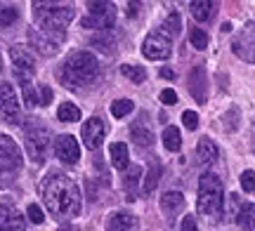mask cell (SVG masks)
<instances>
[{"instance_id": "obj_23", "label": "cell", "mask_w": 255, "mask_h": 231, "mask_svg": "<svg viewBox=\"0 0 255 231\" xmlns=\"http://www.w3.org/2000/svg\"><path fill=\"white\" fill-rule=\"evenodd\" d=\"M158 179H161V163H158V158H151L149 160V170H146V177H144V184H142V191L144 194H151L158 184Z\"/></svg>"}, {"instance_id": "obj_19", "label": "cell", "mask_w": 255, "mask_h": 231, "mask_svg": "<svg viewBox=\"0 0 255 231\" xmlns=\"http://www.w3.org/2000/svg\"><path fill=\"white\" fill-rule=\"evenodd\" d=\"M109 158H111V165L116 170H126L130 165V154H128L126 142H114L109 149Z\"/></svg>"}, {"instance_id": "obj_35", "label": "cell", "mask_w": 255, "mask_h": 231, "mask_svg": "<svg viewBox=\"0 0 255 231\" xmlns=\"http://www.w3.org/2000/svg\"><path fill=\"white\" fill-rule=\"evenodd\" d=\"M26 213H28V220H31L33 224H43V222H45V217H43V210H40V208H38L36 203L28 205Z\"/></svg>"}, {"instance_id": "obj_32", "label": "cell", "mask_w": 255, "mask_h": 231, "mask_svg": "<svg viewBox=\"0 0 255 231\" xmlns=\"http://www.w3.org/2000/svg\"><path fill=\"white\" fill-rule=\"evenodd\" d=\"M21 92H24V102L28 106H40V99H38V90L33 87L31 83H24L21 85Z\"/></svg>"}, {"instance_id": "obj_7", "label": "cell", "mask_w": 255, "mask_h": 231, "mask_svg": "<svg viewBox=\"0 0 255 231\" xmlns=\"http://www.w3.org/2000/svg\"><path fill=\"white\" fill-rule=\"evenodd\" d=\"M88 9L90 14L83 19L81 24L83 28H111L114 21H116V5L114 2H104V0H95V2H88Z\"/></svg>"}, {"instance_id": "obj_5", "label": "cell", "mask_w": 255, "mask_h": 231, "mask_svg": "<svg viewBox=\"0 0 255 231\" xmlns=\"http://www.w3.org/2000/svg\"><path fill=\"white\" fill-rule=\"evenodd\" d=\"M24 137H26L28 158L36 165H40L45 160L50 147H52V130L47 128L43 120H28L26 128H24Z\"/></svg>"}, {"instance_id": "obj_24", "label": "cell", "mask_w": 255, "mask_h": 231, "mask_svg": "<svg viewBox=\"0 0 255 231\" xmlns=\"http://www.w3.org/2000/svg\"><path fill=\"white\" fill-rule=\"evenodd\" d=\"M57 118L62 120V123H76V120H81V109L71 102H64L57 109Z\"/></svg>"}, {"instance_id": "obj_8", "label": "cell", "mask_w": 255, "mask_h": 231, "mask_svg": "<svg viewBox=\"0 0 255 231\" xmlns=\"http://www.w3.org/2000/svg\"><path fill=\"white\" fill-rule=\"evenodd\" d=\"M9 57H12V66H14V76L21 80V85L31 83V78L36 76V59L28 52V47L14 45L9 50Z\"/></svg>"}, {"instance_id": "obj_34", "label": "cell", "mask_w": 255, "mask_h": 231, "mask_svg": "<svg viewBox=\"0 0 255 231\" xmlns=\"http://www.w3.org/2000/svg\"><path fill=\"white\" fill-rule=\"evenodd\" d=\"M253 179H255V172H253V170H246V172L241 175V186H244V191H246V194H253V191H255Z\"/></svg>"}, {"instance_id": "obj_27", "label": "cell", "mask_w": 255, "mask_h": 231, "mask_svg": "<svg viewBox=\"0 0 255 231\" xmlns=\"http://www.w3.org/2000/svg\"><path fill=\"white\" fill-rule=\"evenodd\" d=\"M121 74L126 76V78H130L132 83H144V78H146V71L142 69V66H137V64H123L121 66Z\"/></svg>"}, {"instance_id": "obj_18", "label": "cell", "mask_w": 255, "mask_h": 231, "mask_svg": "<svg viewBox=\"0 0 255 231\" xmlns=\"http://www.w3.org/2000/svg\"><path fill=\"white\" fill-rule=\"evenodd\" d=\"M107 231H137V217L130 213H116L109 217Z\"/></svg>"}, {"instance_id": "obj_2", "label": "cell", "mask_w": 255, "mask_h": 231, "mask_svg": "<svg viewBox=\"0 0 255 231\" xmlns=\"http://www.w3.org/2000/svg\"><path fill=\"white\" fill-rule=\"evenodd\" d=\"M33 19L40 28V33H45L50 40H55L57 45L66 38V26L73 21V5L64 2H33Z\"/></svg>"}, {"instance_id": "obj_14", "label": "cell", "mask_w": 255, "mask_h": 231, "mask_svg": "<svg viewBox=\"0 0 255 231\" xmlns=\"http://www.w3.org/2000/svg\"><path fill=\"white\" fill-rule=\"evenodd\" d=\"M26 229V220L14 210L12 205L0 203V231H24Z\"/></svg>"}, {"instance_id": "obj_38", "label": "cell", "mask_w": 255, "mask_h": 231, "mask_svg": "<svg viewBox=\"0 0 255 231\" xmlns=\"http://www.w3.org/2000/svg\"><path fill=\"white\" fill-rule=\"evenodd\" d=\"M161 102H163V104H175V102H177V94H175V90H163V92H161Z\"/></svg>"}, {"instance_id": "obj_16", "label": "cell", "mask_w": 255, "mask_h": 231, "mask_svg": "<svg viewBox=\"0 0 255 231\" xmlns=\"http://www.w3.org/2000/svg\"><path fill=\"white\" fill-rule=\"evenodd\" d=\"M28 40L33 43V47H36L43 57H55L57 52H59V45H57L55 40H50L45 33H40L38 28H31V31H28Z\"/></svg>"}, {"instance_id": "obj_22", "label": "cell", "mask_w": 255, "mask_h": 231, "mask_svg": "<svg viewBox=\"0 0 255 231\" xmlns=\"http://www.w3.org/2000/svg\"><path fill=\"white\" fill-rule=\"evenodd\" d=\"M130 137L135 139L139 147H151V142H154V135H151V130L144 125V118H139L135 125L130 128Z\"/></svg>"}, {"instance_id": "obj_41", "label": "cell", "mask_w": 255, "mask_h": 231, "mask_svg": "<svg viewBox=\"0 0 255 231\" xmlns=\"http://www.w3.org/2000/svg\"><path fill=\"white\" fill-rule=\"evenodd\" d=\"M161 78H175V71H170V69H161Z\"/></svg>"}, {"instance_id": "obj_4", "label": "cell", "mask_w": 255, "mask_h": 231, "mask_svg": "<svg viewBox=\"0 0 255 231\" xmlns=\"http://www.w3.org/2000/svg\"><path fill=\"white\" fill-rule=\"evenodd\" d=\"M196 208L203 217L218 220L225 210V186L215 172H203L199 179V201Z\"/></svg>"}, {"instance_id": "obj_12", "label": "cell", "mask_w": 255, "mask_h": 231, "mask_svg": "<svg viewBox=\"0 0 255 231\" xmlns=\"http://www.w3.org/2000/svg\"><path fill=\"white\" fill-rule=\"evenodd\" d=\"M255 31H253V21H248L246 26V33H239L237 38H234V43H232V47H234V55L241 57V59H246L248 64L255 59V52H253V45H255Z\"/></svg>"}, {"instance_id": "obj_28", "label": "cell", "mask_w": 255, "mask_h": 231, "mask_svg": "<svg viewBox=\"0 0 255 231\" xmlns=\"http://www.w3.org/2000/svg\"><path fill=\"white\" fill-rule=\"evenodd\" d=\"M139 175H142V170L137 165H132L130 167V172L126 175V191H128V201H135L137 198V191H135V186H137V179H139Z\"/></svg>"}, {"instance_id": "obj_15", "label": "cell", "mask_w": 255, "mask_h": 231, "mask_svg": "<svg viewBox=\"0 0 255 231\" xmlns=\"http://www.w3.org/2000/svg\"><path fill=\"white\" fill-rule=\"evenodd\" d=\"M189 92L199 104L206 102V69L203 66H194L189 74Z\"/></svg>"}, {"instance_id": "obj_43", "label": "cell", "mask_w": 255, "mask_h": 231, "mask_svg": "<svg viewBox=\"0 0 255 231\" xmlns=\"http://www.w3.org/2000/svg\"><path fill=\"white\" fill-rule=\"evenodd\" d=\"M0 71H2V62H0Z\"/></svg>"}, {"instance_id": "obj_31", "label": "cell", "mask_w": 255, "mask_h": 231, "mask_svg": "<svg viewBox=\"0 0 255 231\" xmlns=\"http://www.w3.org/2000/svg\"><path fill=\"white\" fill-rule=\"evenodd\" d=\"M189 40L196 50H206V45H208V36H206L203 28H194V31L189 33Z\"/></svg>"}, {"instance_id": "obj_6", "label": "cell", "mask_w": 255, "mask_h": 231, "mask_svg": "<svg viewBox=\"0 0 255 231\" xmlns=\"http://www.w3.org/2000/svg\"><path fill=\"white\" fill-rule=\"evenodd\" d=\"M21 172V151L17 142L7 135H0V186H12Z\"/></svg>"}, {"instance_id": "obj_17", "label": "cell", "mask_w": 255, "mask_h": 231, "mask_svg": "<svg viewBox=\"0 0 255 231\" xmlns=\"http://www.w3.org/2000/svg\"><path fill=\"white\" fill-rule=\"evenodd\" d=\"M220 156V149L218 144L213 142V139L208 137H201L199 144H196V158H199V163H203V165H210V163H215Z\"/></svg>"}, {"instance_id": "obj_3", "label": "cell", "mask_w": 255, "mask_h": 231, "mask_svg": "<svg viewBox=\"0 0 255 231\" xmlns=\"http://www.w3.org/2000/svg\"><path fill=\"white\" fill-rule=\"evenodd\" d=\"M97 74H100V64L92 52H73L62 66V83L69 90H78L95 83Z\"/></svg>"}, {"instance_id": "obj_29", "label": "cell", "mask_w": 255, "mask_h": 231, "mask_svg": "<svg viewBox=\"0 0 255 231\" xmlns=\"http://www.w3.org/2000/svg\"><path fill=\"white\" fill-rule=\"evenodd\" d=\"M253 213H255L253 203H246L241 210H239V215H237V222L241 224L246 231H253Z\"/></svg>"}, {"instance_id": "obj_20", "label": "cell", "mask_w": 255, "mask_h": 231, "mask_svg": "<svg viewBox=\"0 0 255 231\" xmlns=\"http://www.w3.org/2000/svg\"><path fill=\"white\" fill-rule=\"evenodd\" d=\"M182 208H184V196L180 194V191H168V194H163V198H161V210H163V215L173 217V215H177Z\"/></svg>"}, {"instance_id": "obj_21", "label": "cell", "mask_w": 255, "mask_h": 231, "mask_svg": "<svg viewBox=\"0 0 255 231\" xmlns=\"http://www.w3.org/2000/svg\"><path fill=\"white\" fill-rule=\"evenodd\" d=\"M215 2L213 0H191L189 2V9H191V17L196 21H208L213 14H215Z\"/></svg>"}, {"instance_id": "obj_39", "label": "cell", "mask_w": 255, "mask_h": 231, "mask_svg": "<svg viewBox=\"0 0 255 231\" xmlns=\"http://www.w3.org/2000/svg\"><path fill=\"white\" fill-rule=\"evenodd\" d=\"M182 231H199V227H196V222H194V217H184L182 220Z\"/></svg>"}, {"instance_id": "obj_1", "label": "cell", "mask_w": 255, "mask_h": 231, "mask_svg": "<svg viewBox=\"0 0 255 231\" xmlns=\"http://www.w3.org/2000/svg\"><path fill=\"white\" fill-rule=\"evenodd\" d=\"M43 201L55 217H76L83 205L81 189L76 186L73 179H69L62 172H52L47 177L45 186H43Z\"/></svg>"}, {"instance_id": "obj_25", "label": "cell", "mask_w": 255, "mask_h": 231, "mask_svg": "<svg viewBox=\"0 0 255 231\" xmlns=\"http://www.w3.org/2000/svg\"><path fill=\"white\" fill-rule=\"evenodd\" d=\"M163 147L168 149V151H180V147H182L180 130L173 128V125H168V128L163 130Z\"/></svg>"}, {"instance_id": "obj_33", "label": "cell", "mask_w": 255, "mask_h": 231, "mask_svg": "<svg viewBox=\"0 0 255 231\" xmlns=\"http://www.w3.org/2000/svg\"><path fill=\"white\" fill-rule=\"evenodd\" d=\"M17 19H19L17 7H0V24H2V26H12Z\"/></svg>"}, {"instance_id": "obj_10", "label": "cell", "mask_w": 255, "mask_h": 231, "mask_svg": "<svg viewBox=\"0 0 255 231\" xmlns=\"http://www.w3.org/2000/svg\"><path fill=\"white\" fill-rule=\"evenodd\" d=\"M0 116L9 123L17 125L19 120V102H17V92L9 83H0Z\"/></svg>"}, {"instance_id": "obj_40", "label": "cell", "mask_w": 255, "mask_h": 231, "mask_svg": "<svg viewBox=\"0 0 255 231\" xmlns=\"http://www.w3.org/2000/svg\"><path fill=\"white\" fill-rule=\"evenodd\" d=\"M137 7H139V2H128V17H135Z\"/></svg>"}, {"instance_id": "obj_13", "label": "cell", "mask_w": 255, "mask_h": 231, "mask_svg": "<svg viewBox=\"0 0 255 231\" xmlns=\"http://www.w3.org/2000/svg\"><path fill=\"white\" fill-rule=\"evenodd\" d=\"M83 142H85V147L90 149H100V144L104 142V135H107V128H104V123L100 118H90L88 123H83Z\"/></svg>"}, {"instance_id": "obj_9", "label": "cell", "mask_w": 255, "mask_h": 231, "mask_svg": "<svg viewBox=\"0 0 255 231\" xmlns=\"http://www.w3.org/2000/svg\"><path fill=\"white\" fill-rule=\"evenodd\" d=\"M170 38H165L161 31H156L151 36H146L144 45H142V55L151 62H161V59H168L170 57Z\"/></svg>"}, {"instance_id": "obj_11", "label": "cell", "mask_w": 255, "mask_h": 231, "mask_svg": "<svg viewBox=\"0 0 255 231\" xmlns=\"http://www.w3.org/2000/svg\"><path fill=\"white\" fill-rule=\"evenodd\" d=\"M52 142H55V156L59 160L69 163V165H76L81 160V147H78V142L71 135H59Z\"/></svg>"}, {"instance_id": "obj_37", "label": "cell", "mask_w": 255, "mask_h": 231, "mask_svg": "<svg viewBox=\"0 0 255 231\" xmlns=\"http://www.w3.org/2000/svg\"><path fill=\"white\" fill-rule=\"evenodd\" d=\"M38 99H40V106H47V104L52 102V87H50V85H43V87H40V97H38Z\"/></svg>"}, {"instance_id": "obj_26", "label": "cell", "mask_w": 255, "mask_h": 231, "mask_svg": "<svg viewBox=\"0 0 255 231\" xmlns=\"http://www.w3.org/2000/svg\"><path fill=\"white\" fill-rule=\"evenodd\" d=\"M163 31H161V33H163L165 38H173V36H177V33H180V28H182V24H180V14H177V12H170V14H168V19H165L163 21Z\"/></svg>"}, {"instance_id": "obj_30", "label": "cell", "mask_w": 255, "mask_h": 231, "mask_svg": "<svg viewBox=\"0 0 255 231\" xmlns=\"http://www.w3.org/2000/svg\"><path fill=\"white\" fill-rule=\"evenodd\" d=\"M132 109H135V102H132V99H119V102L111 104V116H114V118H126Z\"/></svg>"}, {"instance_id": "obj_36", "label": "cell", "mask_w": 255, "mask_h": 231, "mask_svg": "<svg viewBox=\"0 0 255 231\" xmlns=\"http://www.w3.org/2000/svg\"><path fill=\"white\" fill-rule=\"evenodd\" d=\"M182 123H184V128L187 130H196L199 128V116L194 111H184L182 113Z\"/></svg>"}, {"instance_id": "obj_42", "label": "cell", "mask_w": 255, "mask_h": 231, "mask_svg": "<svg viewBox=\"0 0 255 231\" xmlns=\"http://www.w3.org/2000/svg\"><path fill=\"white\" fill-rule=\"evenodd\" d=\"M59 231H76V229H73V227H62Z\"/></svg>"}]
</instances>
